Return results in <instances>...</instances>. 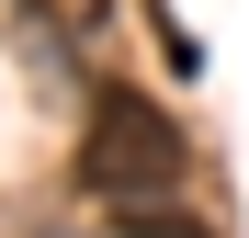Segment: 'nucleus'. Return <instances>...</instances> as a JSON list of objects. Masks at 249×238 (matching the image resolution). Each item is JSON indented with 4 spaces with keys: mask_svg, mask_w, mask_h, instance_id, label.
<instances>
[{
    "mask_svg": "<svg viewBox=\"0 0 249 238\" xmlns=\"http://www.w3.org/2000/svg\"><path fill=\"white\" fill-rule=\"evenodd\" d=\"M68 182L91 193L102 216L170 204V193H181V125L136 91V79H102V91H91V125H79V159H68Z\"/></svg>",
    "mask_w": 249,
    "mask_h": 238,
    "instance_id": "f257e3e1",
    "label": "nucleus"
},
{
    "mask_svg": "<svg viewBox=\"0 0 249 238\" xmlns=\"http://www.w3.org/2000/svg\"><path fill=\"white\" fill-rule=\"evenodd\" d=\"M124 238H215L204 216H181V204H136V216H113Z\"/></svg>",
    "mask_w": 249,
    "mask_h": 238,
    "instance_id": "f03ea898",
    "label": "nucleus"
}]
</instances>
